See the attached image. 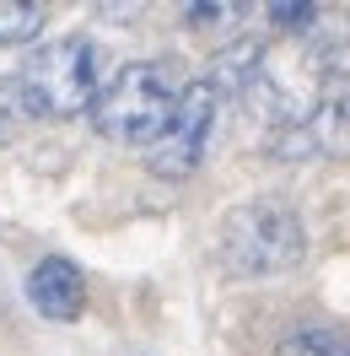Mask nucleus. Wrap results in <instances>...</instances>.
I'll return each mask as SVG.
<instances>
[{"label":"nucleus","mask_w":350,"mask_h":356,"mask_svg":"<svg viewBox=\"0 0 350 356\" xmlns=\"http://www.w3.org/2000/svg\"><path fill=\"white\" fill-rule=\"evenodd\" d=\"M307 259V227L297 216V205L275 200H248L238 211H226L221 222V270L238 281H275Z\"/></svg>","instance_id":"obj_1"},{"label":"nucleus","mask_w":350,"mask_h":356,"mask_svg":"<svg viewBox=\"0 0 350 356\" xmlns=\"http://www.w3.org/2000/svg\"><path fill=\"white\" fill-rule=\"evenodd\" d=\"M178 92H183V81L173 76V65H162V60H130V65H119L103 81L97 103H92V124L108 140L151 146L162 135V124L173 119Z\"/></svg>","instance_id":"obj_2"},{"label":"nucleus","mask_w":350,"mask_h":356,"mask_svg":"<svg viewBox=\"0 0 350 356\" xmlns=\"http://www.w3.org/2000/svg\"><path fill=\"white\" fill-rule=\"evenodd\" d=\"M17 92L27 103V119H70L87 113L103 92V54L92 38H60L27 54L17 70Z\"/></svg>","instance_id":"obj_3"},{"label":"nucleus","mask_w":350,"mask_h":356,"mask_svg":"<svg viewBox=\"0 0 350 356\" xmlns=\"http://www.w3.org/2000/svg\"><path fill=\"white\" fill-rule=\"evenodd\" d=\"M216 113H221V97L210 92V81H189V87L178 92L173 119H167L162 135L146 146V162H151L162 178H189L199 162H205V152H210Z\"/></svg>","instance_id":"obj_4"},{"label":"nucleus","mask_w":350,"mask_h":356,"mask_svg":"<svg viewBox=\"0 0 350 356\" xmlns=\"http://www.w3.org/2000/svg\"><path fill=\"white\" fill-rule=\"evenodd\" d=\"M345 140H350V76H328L324 87H318V97H312V108L297 124L281 130L275 152L285 162H312V156L340 152Z\"/></svg>","instance_id":"obj_5"},{"label":"nucleus","mask_w":350,"mask_h":356,"mask_svg":"<svg viewBox=\"0 0 350 356\" xmlns=\"http://www.w3.org/2000/svg\"><path fill=\"white\" fill-rule=\"evenodd\" d=\"M27 302L44 313V318H54V324H70V318H81V308H87V275L76 270V259L49 254V259H38V265L27 270Z\"/></svg>","instance_id":"obj_6"},{"label":"nucleus","mask_w":350,"mask_h":356,"mask_svg":"<svg viewBox=\"0 0 350 356\" xmlns=\"http://www.w3.org/2000/svg\"><path fill=\"white\" fill-rule=\"evenodd\" d=\"M264 60H269V49H264L259 38H238V44H226L216 54V65H210L205 81H210V92L226 103V97H238V92H248L253 81H259Z\"/></svg>","instance_id":"obj_7"},{"label":"nucleus","mask_w":350,"mask_h":356,"mask_svg":"<svg viewBox=\"0 0 350 356\" xmlns=\"http://www.w3.org/2000/svg\"><path fill=\"white\" fill-rule=\"evenodd\" d=\"M275 356H350V334L328 330V324H302L275 346Z\"/></svg>","instance_id":"obj_8"},{"label":"nucleus","mask_w":350,"mask_h":356,"mask_svg":"<svg viewBox=\"0 0 350 356\" xmlns=\"http://www.w3.org/2000/svg\"><path fill=\"white\" fill-rule=\"evenodd\" d=\"M44 6L38 0H0V49H17L44 33Z\"/></svg>","instance_id":"obj_9"},{"label":"nucleus","mask_w":350,"mask_h":356,"mask_svg":"<svg viewBox=\"0 0 350 356\" xmlns=\"http://www.w3.org/2000/svg\"><path fill=\"white\" fill-rule=\"evenodd\" d=\"M22 124H27V103H22V92H17V76H0V146L17 140Z\"/></svg>","instance_id":"obj_10"},{"label":"nucleus","mask_w":350,"mask_h":356,"mask_svg":"<svg viewBox=\"0 0 350 356\" xmlns=\"http://www.w3.org/2000/svg\"><path fill=\"white\" fill-rule=\"evenodd\" d=\"M183 22H194V27H238L242 6H232V0H189V6H183Z\"/></svg>","instance_id":"obj_11"},{"label":"nucleus","mask_w":350,"mask_h":356,"mask_svg":"<svg viewBox=\"0 0 350 356\" xmlns=\"http://www.w3.org/2000/svg\"><path fill=\"white\" fill-rule=\"evenodd\" d=\"M318 11H324V6H312V0H269V6H264V17L275 27H291V33H302Z\"/></svg>","instance_id":"obj_12"}]
</instances>
